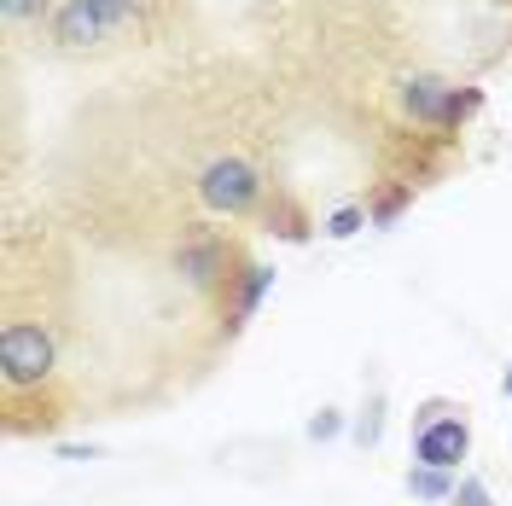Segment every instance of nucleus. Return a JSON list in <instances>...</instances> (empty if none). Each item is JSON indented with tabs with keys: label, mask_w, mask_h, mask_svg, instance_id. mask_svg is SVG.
I'll list each match as a JSON object with an SVG mask.
<instances>
[{
	"label": "nucleus",
	"mask_w": 512,
	"mask_h": 506,
	"mask_svg": "<svg viewBox=\"0 0 512 506\" xmlns=\"http://www.w3.org/2000/svg\"><path fill=\"white\" fill-rule=\"evenodd\" d=\"M140 30V0H64L53 12L59 47H105Z\"/></svg>",
	"instance_id": "f257e3e1"
},
{
	"label": "nucleus",
	"mask_w": 512,
	"mask_h": 506,
	"mask_svg": "<svg viewBox=\"0 0 512 506\" xmlns=\"http://www.w3.org/2000/svg\"><path fill=\"white\" fill-rule=\"evenodd\" d=\"M466 454H472V425H466V413L431 402V408L419 413V425H414V466L460 472V460H466Z\"/></svg>",
	"instance_id": "f03ea898"
},
{
	"label": "nucleus",
	"mask_w": 512,
	"mask_h": 506,
	"mask_svg": "<svg viewBox=\"0 0 512 506\" xmlns=\"http://www.w3.org/2000/svg\"><path fill=\"white\" fill-rule=\"evenodd\" d=\"M478 88H454L443 76H408L402 82V105H408V117L414 123H431V128H448L460 123L466 111H478Z\"/></svg>",
	"instance_id": "7ed1b4c3"
},
{
	"label": "nucleus",
	"mask_w": 512,
	"mask_h": 506,
	"mask_svg": "<svg viewBox=\"0 0 512 506\" xmlns=\"http://www.w3.org/2000/svg\"><path fill=\"white\" fill-rule=\"evenodd\" d=\"M0 373L12 390H24V384H41L53 379V338L41 332V326H6L0 332Z\"/></svg>",
	"instance_id": "20e7f679"
},
{
	"label": "nucleus",
	"mask_w": 512,
	"mask_h": 506,
	"mask_svg": "<svg viewBox=\"0 0 512 506\" xmlns=\"http://www.w3.org/2000/svg\"><path fill=\"white\" fill-rule=\"evenodd\" d=\"M262 181H256V169L245 158H216L204 175H198V198L210 204V210H222V216H239V210H251Z\"/></svg>",
	"instance_id": "39448f33"
},
{
	"label": "nucleus",
	"mask_w": 512,
	"mask_h": 506,
	"mask_svg": "<svg viewBox=\"0 0 512 506\" xmlns=\"http://www.w3.org/2000/svg\"><path fill=\"white\" fill-rule=\"evenodd\" d=\"M222 262H227V245H222V239H210V233L181 245V274H187L192 285H216Z\"/></svg>",
	"instance_id": "423d86ee"
},
{
	"label": "nucleus",
	"mask_w": 512,
	"mask_h": 506,
	"mask_svg": "<svg viewBox=\"0 0 512 506\" xmlns=\"http://www.w3.org/2000/svg\"><path fill=\"white\" fill-rule=\"evenodd\" d=\"M454 489H460L454 472H437V466H414L408 472V495L414 501H454Z\"/></svg>",
	"instance_id": "0eeeda50"
},
{
	"label": "nucleus",
	"mask_w": 512,
	"mask_h": 506,
	"mask_svg": "<svg viewBox=\"0 0 512 506\" xmlns=\"http://www.w3.org/2000/svg\"><path fill=\"white\" fill-rule=\"evenodd\" d=\"M268 285H274V268H262V262H256V268H245V285H239V303H233V326H239L245 315H256V303L268 297Z\"/></svg>",
	"instance_id": "6e6552de"
},
{
	"label": "nucleus",
	"mask_w": 512,
	"mask_h": 506,
	"mask_svg": "<svg viewBox=\"0 0 512 506\" xmlns=\"http://www.w3.org/2000/svg\"><path fill=\"white\" fill-rule=\"evenodd\" d=\"M448 506H495V495H489V483H483V477H472V472H466Z\"/></svg>",
	"instance_id": "1a4fd4ad"
},
{
	"label": "nucleus",
	"mask_w": 512,
	"mask_h": 506,
	"mask_svg": "<svg viewBox=\"0 0 512 506\" xmlns=\"http://www.w3.org/2000/svg\"><path fill=\"white\" fill-rule=\"evenodd\" d=\"M361 222H367V210H361V204H344V210H332L326 233H332V239H350V233H361Z\"/></svg>",
	"instance_id": "9d476101"
},
{
	"label": "nucleus",
	"mask_w": 512,
	"mask_h": 506,
	"mask_svg": "<svg viewBox=\"0 0 512 506\" xmlns=\"http://www.w3.org/2000/svg\"><path fill=\"white\" fill-rule=\"evenodd\" d=\"M344 431V413H332V408H320L315 419H309V443H332Z\"/></svg>",
	"instance_id": "9b49d317"
},
{
	"label": "nucleus",
	"mask_w": 512,
	"mask_h": 506,
	"mask_svg": "<svg viewBox=\"0 0 512 506\" xmlns=\"http://www.w3.org/2000/svg\"><path fill=\"white\" fill-rule=\"evenodd\" d=\"M379 413H384V402L373 396V408H367L361 419H355V443H367V448L379 443Z\"/></svg>",
	"instance_id": "f8f14e48"
},
{
	"label": "nucleus",
	"mask_w": 512,
	"mask_h": 506,
	"mask_svg": "<svg viewBox=\"0 0 512 506\" xmlns=\"http://www.w3.org/2000/svg\"><path fill=\"white\" fill-rule=\"evenodd\" d=\"M41 6H47V0H0V12H6L12 24H18V18H41Z\"/></svg>",
	"instance_id": "ddd939ff"
},
{
	"label": "nucleus",
	"mask_w": 512,
	"mask_h": 506,
	"mask_svg": "<svg viewBox=\"0 0 512 506\" xmlns=\"http://www.w3.org/2000/svg\"><path fill=\"white\" fill-rule=\"evenodd\" d=\"M501 390H507V413H512V367H507V379H501Z\"/></svg>",
	"instance_id": "4468645a"
}]
</instances>
